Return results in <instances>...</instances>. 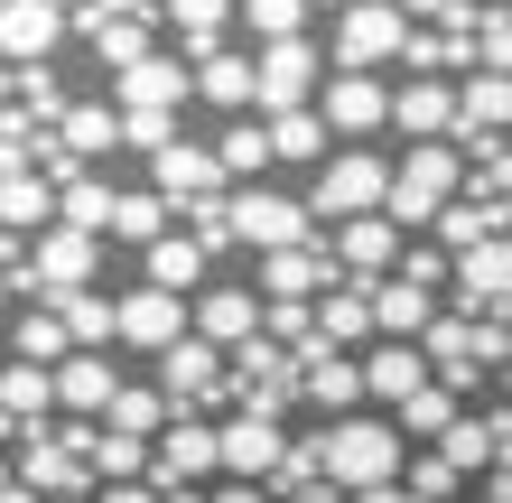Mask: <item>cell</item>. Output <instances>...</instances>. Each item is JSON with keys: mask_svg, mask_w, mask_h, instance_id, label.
Here are the masks:
<instances>
[{"mask_svg": "<svg viewBox=\"0 0 512 503\" xmlns=\"http://www.w3.org/2000/svg\"><path fill=\"white\" fill-rule=\"evenodd\" d=\"M317 448V476L326 494H364V485H401V429L391 420H326V438H308Z\"/></svg>", "mask_w": 512, "mask_h": 503, "instance_id": "cell-1", "label": "cell"}, {"mask_svg": "<svg viewBox=\"0 0 512 503\" xmlns=\"http://www.w3.org/2000/svg\"><path fill=\"white\" fill-rule=\"evenodd\" d=\"M438 205H457V150H447V140H419V150H401V168L382 177V224L410 233V224H429Z\"/></svg>", "mask_w": 512, "mask_h": 503, "instance_id": "cell-2", "label": "cell"}, {"mask_svg": "<svg viewBox=\"0 0 512 503\" xmlns=\"http://www.w3.org/2000/svg\"><path fill=\"white\" fill-rule=\"evenodd\" d=\"M382 177H391V159H373V150H336V159H317L308 224H317V215H336V224H354V215H382Z\"/></svg>", "mask_w": 512, "mask_h": 503, "instance_id": "cell-3", "label": "cell"}, {"mask_svg": "<svg viewBox=\"0 0 512 503\" xmlns=\"http://www.w3.org/2000/svg\"><path fill=\"white\" fill-rule=\"evenodd\" d=\"M224 233L233 243H252V252H289V243H317L308 233V205L298 196H270V187H243L224 205Z\"/></svg>", "mask_w": 512, "mask_h": 503, "instance_id": "cell-4", "label": "cell"}, {"mask_svg": "<svg viewBox=\"0 0 512 503\" xmlns=\"http://www.w3.org/2000/svg\"><path fill=\"white\" fill-rule=\"evenodd\" d=\"M410 47V19L391 10V0H345V19H336V66L345 75H373L382 56H401Z\"/></svg>", "mask_w": 512, "mask_h": 503, "instance_id": "cell-5", "label": "cell"}, {"mask_svg": "<svg viewBox=\"0 0 512 503\" xmlns=\"http://www.w3.org/2000/svg\"><path fill=\"white\" fill-rule=\"evenodd\" d=\"M308 94H317V47L308 38H280V47L252 56V103L270 122H280V112H308Z\"/></svg>", "mask_w": 512, "mask_h": 503, "instance_id": "cell-6", "label": "cell"}, {"mask_svg": "<svg viewBox=\"0 0 512 503\" xmlns=\"http://www.w3.org/2000/svg\"><path fill=\"white\" fill-rule=\"evenodd\" d=\"M326 271H336V261H326V233H317V243H289V252H261V289H252V299L261 308H308L326 289Z\"/></svg>", "mask_w": 512, "mask_h": 503, "instance_id": "cell-7", "label": "cell"}, {"mask_svg": "<svg viewBox=\"0 0 512 503\" xmlns=\"http://www.w3.org/2000/svg\"><path fill=\"white\" fill-rule=\"evenodd\" d=\"M215 466V429L196 420H168V438L149 448V494H196V476Z\"/></svg>", "mask_w": 512, "mask_h": 503, "instance_id": "cell-8", "label": "cell"}, {"mask_svg": "<svg viewBox=\"0 0 512 503\" xmlns=\"http://www.w3.org/2000/svg\"><path fill=\"white\" fill-rule=\"evenodd\" d=\"M280 457H289L280 420H233V429H215V466H233V485H270V476H280Z\"/></svg>", "mask_w": 512, "mask_h": 503, "instance_id": "cell-9", "label": "cell"}, {"mask_svg": "<svg viewBox=\"0 0 512 503\" xmlns=\"http://www.w3.org/2000/svg\"><path fill=\"white\" fill-rule=\"evenodd\" d=\"M205 392H224V354L196 345V336H177V345L159 354V401H168V420H177L187 401H205Z\"/></svg>", "mask_w": 512, "mask_h": 503, "instance_id": "cell-10", "label": "cell"}, {"mask_svg": "<svg viewBox=\"0 0 512 503\" xmlns=\"http://www.w3.org/2000/svg\"><path fill=\"white\" fill-rule=\"evenodd\" d=\"M112 336L168 354L177 336H187V299H168V289H131V299H112Z\"/></svg>", "mask_w": 512, "mask_h": 503, "instance_id": "cell-11", "label": "cell"}, {"mask_svg": "<svg viewBox=\"0 0 512 503\" xmlns=\"http://www.w3.org/2000/svg\"><path fill=\"white\" fill-rule=\"evenodd\" d=\"M289 364H298L289 382H298V392H308V401L326 410V420H354V401H364V373H354L345 354H317V345H298Z\"/></svg>", "mask_w": 512, "mask_h": 503, "instance_id": "cell-12", "label": "cell"}, {"mask_svg": "<svg viewBox=\"0 0 512 503\" xmlns=\"http://www.w3.org/2000/svg\"><path fill=\"white\" fill-rule=\"evenodd\" d=\"M112 392H122V373H112L103 354H56V373H47V401L75 410V420H103Z\"/></svg>", "mask_w": 512, "mask_h": 503, "instance_id": "cell-13", "label": "cell"}, {"mask_svg": "<svg viewBox=\"0 0 512 503\" xmlns=\"http://www.w3.org/2000/svg\"><path fill=\"white\" fill-rule=\"evenodd\" d=\"M503 289H512L503 233H494V243H466L457 252V308H485V327H503Z\"/></svg>", "mask_w": 512, "mask_h": 503, "instance_id": "cell-14", "label": "cell"}, {"mask_svg": "<svg viewBox=\"0 0 512 503\" xmlns=\"http://www.w3.org/2000/svg\"><path fill=\"white\" fill-rule=\"evenodd\" d=\"M187 327H196V345H252L261 336V299H252V289H205V299L187 308Z\"/></svg>", "mask_w": 512, "mask_h": 503, "instance_id": "cell-15", "label": "cell"}, {"mask_svg": "<svg viewBox=\"0 0 512 503\" xmlns=\"http://www.w3.org/2000/svg\"><path fill=\"white\" fill-rule=\"evenodd\" d=\"M56 38H66V19L47 0H0V66H47Z\"/></svg>", "mask_w": 512, "mask_h": 503, "instance_id": "cell-16", "label": "cell"}, {"mask_svg": "<svg viewBox=\"0 0 512 503\" xmlns=\"http://www.w3.org/2000/svg\"><path fill=\"white\" fill-rule=\"evenodd\" d=\"M149 19H168V38H177V66H205V56L224 47V19H233V0H159Z\"/></svg>", "mask_w": 512, "mask_h": 503, "instance_id": "cell-17", "label": "cell"}, {"mask_svg": "<svg viewBox=\"0 0 512 503\" xmlns=\"http://www.w3.org/2000/svg\"><path fill=\"white\" fill-rule=\"evenodd\" d=\"M94 261H103L94 233H66V224H56V233H38V243H28V280H47L56 299H66V289H84V271H94Z\"/></svg>", "mask_w": 512, "mask_h": 503, "instance_id": "cell-18", "label": "cell"}, {"mask_svg": "<svg viewBox=\"0 0 512 503\" xmlns=\"http://www.w3.org/2000/svg\"><path fill=\"white\" fill-rule=\"evenodd\" d=\"M84 448H94V429H75V438H19V476L38 494H75L84 485Z\"/></svg>", "mask_w": 512, "mask_h": 503, "instance_id": "cell-19", "label": "cell"}, {"mask_svg": "<svg viewBox=\"0 0 512 503\" xmlns=\"http://www.w3.org/2000/svg\"><path fill=\"white\" fill-rule=\"evenodd\" d=\"M149 177H159V187H149L159 205H215V187H224V177H215V159H205V150H187V140H168V150L149 159Z\"/></svg>", "mask_w": 512, "mask_h": 503, "instance_id": "cell-20", "label": "cell"}, {"mask_svg": "<svg viewBox=\"0 0 512 503\" xmlns=\"http://www.w3.org/2000/svg\"><path fill=\"white\" fill-rule=\"evenodd\" d=\"M382 103H391L382 75H336V84H326V103H317V122L326 131H382Z\"/></svg>", "mask_w": 512, "mask_h": 503, "instance_id": "cell-21", "label": "cell"}, {"mask_svg": "<svg viewBox=\"0 0 512 503\" xmlns=\"http://www.w3.org/2000/svg\"><path fill=\"white\" fill-rule=\"evenodd\" d=\"M326 261H345V271L382 280L391 261H401V233H391L382 215H354V224H336V243H326Z\"/></svg>", "mask_w": 512, "mask_h": 503, "instance_id": "cell-22", "label": "cell"}, {"mask_svg": "<svg viewBox=\"0 0 512 503\" xmlns=\"http://www.w3.org/2000/svg\"><path fill=\"white\" fill-rule=\"evenodd\" d=\"M177 103H187V66H177V56L122 66V112H177Z\"/></svg>", "mask_w": 512, "mask_h": 503, "instance_id": "cell-23", "label": "cell"}, {"mask_svg": "<svg viewBox=\"0 0 512 503\" xmlns=\"http://www.w3.org/2000/svg\"><path fill=\"white\" fill-rule=\"evenodd\" d=\"M364 317H373L391 345H410L419 327H429V289H410V280H373V289H364Z\"/></svg>", "mask_w": 512, "mask_h": 503, "instance_id": "cell-24", "label": "cell"}, {"mask_svg": "<svg viewBox=\"0 0 512 503\" xmlns=\"http://www.w3.org/2000/svg\"><path fill=\"white\" fill-rule=\"evenodd\" d=\"M94 150H112V112L103 103H75L66 112V122H56V177H84V159H94Z\"/></svg>", "mask_w": 512, "mask_h": 503, "instance_id": "cell-25", "label": "cell"}, {"mask_svg": "<svg viewBox=\"0 0 512 503\" xmlns=\"http://www.w3.org/2000/svg\"><path fill=\"white\" fill-rule=\"evenodd\" d=\"M438 466H447V476L503 466V420H447V429H438Z\"/></svg>", "mask_w": 512, "mask_h": 503, "instance_id": "cell-26", "label": "cell"}, {"mask_svg": "<svg viewBox=\"0 0 512 503\" xmlns=\"http://www.w3.org/2000/svg\"><path fill=\"white\" fill-rule=\"evenodd\" d=\"M382 122H401L410 140H438V131H447V84H419V75H410V84H391Z\"/></svg>", "mask_w": 512, "mask_h": 503, "instance_id": "cell-27", "label": "cell"}, {"mask_svg": "<svg viewBox=\"0 0 512 503\" xmlns=\"http://www.w3.org/2000/svg\"><path fill=\"white\" fill-rule=\"evenodd\" d=\"M354 373H364V392H373V401H391V410H401V401L419 392V382H429V364H419V345H382L373 364H354Z\"/></svg>", "mask_w": 512, "mask_h": 503, "instance_id": "cell-28", "label": "cell"}, {"mask_svg": "<svg viewBox=\"0 0 512 503\" xmlns=\"http://www.w3.org/2000/svg\"><path fill=\"white\" fill-rule=\"evenodd\" d=\"M56 327H66L75 354H103V345H112V299H94V289H66V299H56Z\"/></svg>", "mask_w": 512, "mask_h": 503, "instance_id": "cell-29", "label": "cell"}, {"mask_svg": "<svg viewBox=\"0 0 512 503\" xmlns=\"http://www.w3.org/2000/svg\"><path fill=\"white\" fill-rule=\"evenodd\" d=\"M196 280H205V252L187 243V233H159V243H149V289H168V299H187Z\"/></svg>", "mask_w": 512, "mask_h": 503, "instance_id": "cell-30", "label": "cell"}, {"mask_svg": "<svg viewBox=\"0 0 512 503\" xmlns=\"http://www.w3.org/2000/svg\"><path fill=\"white\" fill-rule=\"evenodd\" d=\"M47 215H56V187H47V177H28V168L0 177V233H38Z\"/></svg>", "mask_w": 512, "mask_h": 503, "instance_id": "cell-31", "label": "cell"}, {"mask_svg": "<svg viewBox=\"0 0 512 503\" xmlns=\"http://www.w3.org/2000/svg\"><path fill=\"white\" fill-rule=\"evenodd\" d=\"M159 420H168V401L149 392V382H122V392L103 401V429L112 438H140V448H149V429H159Z\"/></svg>", "mask_w": 512, "mask_h": 503, "instance_id": "cell-32", "label": "cell"}, {"mask_svg": "<svg viewBox=\"0 0 512 503\" xmlns=\"http://www.w3.org/2000/svg\"><path fill=\"white\" fill-rule=\"evenodd\" d=\"M10 354L47 373L56 354H75V345H66V327H56V308H19V317H10Z\"/></svg>", "mask_w": 512, "mask_h": 503, "instance_id": "cell-33", "label": "cell"}, {"mask_svg": "<svg viewBox=\"0 0 512 503\" xmlns=\"http://www.w3.org/2000/svg\"><path fill=\"white\" fill-rule=\"evenodd\" d=\"M187 94H205V103H233V112H243V103H252V56L215 47V56L196 66V84H187Z\"/></svg>", "mask_w": 512, "mask_h": 503, "instance_id": "cell-34", "label": "cell"}, {"mask_svg": "<svg viewBox=\"0 0 512 503\" xmlns=\"http://www.w3.org/2000/svg\"><path fill=\"white\" fill-rule=\"evenodd\" d=\"M56 215H66V233H94V243H103V224H112V187H103V177H66Z\"/></svg>", "mask_w": 512, "mask_h": 503, "instance_id": "cell-35", "label": "cell"}, {"mask_svg": "<svg viewBox=\"0 0 512 503\" xmlns=\"http://www.w3.org/2000/svg\"><path fill=\"white\" fill-rule=\"evenodd\" d=\"M205 159H215V177H261L270 168V140H261V122H233Z\"/></svg>", "mask_w": 512, "mask_h": 503, "instance_id": "cell-36", "label": "cell"}, {"mask_svg": "<svg viewBox=\"0 0 512 503\" xmlns=\"http://www.w3.org/2000/svg\"><path fill=\"white\" fill-rule=\"evenodd\" d=\"M38 410H56V401H47V373H38V364H0V420L28 429Z\"/></svg>", "mask_w": 512, "mask_h": 503, "instance_id": "cell-37", "label": "cell"}, {"mask_svg": "<svg viewBox=\"0 0 512 503\" xmlns=\"http://www.w3.org/2000/svg\"><path fill=\"white\" fill-rule=\"evenodd\" d=\"M84 476H112V485H140L149 476V448H140V438H94V448H84Z\"/></svg>", "mask_w": 512, "mask_h": 503, "instance_id": "cell-38", "label": "cell"}, {"mask_svg": "<svg viewBox=\"0 0 512 503\" xmlns=\"http://www.w3.org/2000/svg\"><path fill=\"white\" fill-rule=\"evenodd\" d=\"M447 420H457V392H447V382H419V392L401 401V420H391V429H401V438H438Z\"/></svg>", "mask_w": 512, "mask_h": 503, "instance_id": "cell-39", "label": "cell"}, {"mask_svg": "<svg viewBox=\"0 0 512 503\" xmlns=\"http://www.w3.org/2000/svg\"><path fill=\"white\" fill-rule=\"evenodd\" d=\"M429 224H438V243L466 252V243H494V233H503V205H438Z\"/></svg>", "mask_w": 512, "mask_h": 503, "instance_id": "cell-40", "label": "cell"}, {"mask_svg": "<svg viewBox=\"0 0 512 503\" xmlns=\"http://www.w3.org/2000/svg\"><path fill=\"white\" fill-rule=\"evenodd\" d=\"M261 140H270V159H317L326 122H317V112H280V122H261Z\"/></svg>", "mask_w": 512, "mask_h": 503, "instance_id": "cell-41", "label": "cell"}, {"mask_svg": "<svg viewBox=\"0 0 512 503\" xmlns=\"http://www.w3.org/2000/svg\"><path fill=\"white\" fill-rule=\"evenodd\" d=\"M243 28H252L261 47H280V38L308 28V0H243Z\"/></svg>", "mask_w": 512, "mask_h": 503, "instance_id": "cell-42", "label": "cell"}, {"mask_svg": "<svg viewBox=\"0 0 512 503\" xmlns=\"http://www.w3.org/2000/svg\"><path fill=\"white\" fill-rule=\"evenodd\" d=\"M112 233H122V243H159V233H168V205L159 196H112Z\"/></svg>", "mask_w": 512, "mask_h": 503, "instance_id": "cell-43", "label": "cell"}, {"mask_svg": "<svg viewBox=\"0 0 512 503\" xmlns=\"http://www.w3.org/2000/svg\"><path fill=\"white\" fill-rule=\"evenodd\" d=\"M84 38H94L103 66H140L149 56V19H103V28H84Z\"/></svg>", "mask_w": 512, "mask_h": 503, "instance_id": "cell-44", "label": "cell"}, {"mask_svg": "<svg viewBox=\"0 0 512 503\" xmlns=\"http://www.w3.org/2000/svg\"><path fill=\"white\" fill-rule=\"evenodd\" d=\"M112 140H131V150L159 159L168 140H177V122H168V112H112Z\"/></svg>", "mask_w": 512, "mask_h": 503, "instance_id": "cell-45", "label": "cell"}, {"mask_svg": "<svg viewBox=\"0 0 512 503\" xmlns=\"http://www.w3.org/2000/svg\"><path fill=\"white\" fill-rule=\"evenodd\" d=\"M391 280H410V289H438V280H447L438 243H410V252H401V271H391Z\"/></svg>", "mask_w": 512, "mask_h": 503, "instance_id": "cell-46", "label": "cell"}, {"mask_svg": "<svg viewBox=\"0 0 512 503\" xmlns=\"http://www.w3.org/2000/svg\"><path fill=\"white\" fill-rule=\"evenodd\" d=\"M401 19H438V28H466V0H391Z\"/></svg>", "mask_w": 512, "mask_h": 503, "instance_id": "cell-47", "label": "cell"}, {"mask_svg": "<svg viewBox=\"0 0 512 503\" xmlns=\"http://www.w3.org/2000/svg\"><path fill=\"white\" fill-rule=\"evenodd\" d=\"M103 503H159V494H149V485H112Z\"/></svg>", "mask_w": 512, "mask_h": 503, "instance_id": "cell-48", "label": "cell"}, {"mask_svg": "<svg viewBox=\"0 0 512 503\" xmlns=\"http://www.w3.org/2000/svg\"><path fill=\"white\" fill-rule=\"evenodd\" d=\"M354 503H410L401 485H364V494H354Z\"/></svg>", "mask_w": 512, "mask_h": 503, "instance_id": "cell-49", "label": "cell"}, {"mask_svg": "<svg viewBox=\"0 0 512 503\" xmlns=\"http://www.w3.org/2000/svg\"><path fill=\"white\" fill-rule=\"evenodd\" d=\"M215 503H270V494H261V485H224Z\"/></svg>", "mask_w": 512, "mask_h": 503, "instance_id": "cell-50", "label": "cell"}, {"mask_svg": "<svg viewBox=\"0 0 512 503\" xmlns=\"http://www.w3.org/2000/svg\"><path fill=\"white\" fill-rule=\"evenodd\" d=\"M19 252H28V243H19V233H0V261H19Z\"/></svg>", "mask_w": 512, "mask_h": 503, "instance_id": "cell-51", "label": "cell"}, {"mask_svg": "<svg viewBox=\"0 0 512 503\" xmlns=\"http://www.w3.org/2000/svg\"><path fill=\"white\" fill-rule=\"evenodd\" d=\"M159 503H205V494H159Z\"/></svg>", "mask_w": 512, "mask_h": 503, "instance_id": "cell-52", "label": "cell"}, {"mask_svg": "<svg viewBox=\"0 0 512 503\" xmlns=\"http://www.w3.org/2000/svg\"><path fill=\"white\" fill-rule=\"evenodd\" d=\"M308 10H345V0H308Z\"/></svg>", "mask_w": 512, "mask_h": 503, "instance_id": "cell-53", "label": "cell"}, {"mask_svg": "<svg viewBox=\"0 0 512 503\" xmlns=\"http://www.w3.org/2000/svg\"><path fill=\"white\" fill-rule=\"evenodd\" d=\"M0 503H28V494H0Z\"/></svg>", "mask_w": 512, "mask_h": 503, "instance_id": "cell-54", "label": "cell"}, {"mask_svg": "<svg viewBox=\"0 0 512 503\" xmlns=\"http://www.w3.org/2000/svg\"><path fill=\"white\" fill-rule=\"evenodd\" d=\"M0 299H10V289H0Z\"/></svg>", "mask_w": 512, "mask_h": 503, "instance_id": "cell-55", "label": "cell"}]
</instances>
